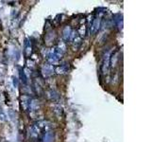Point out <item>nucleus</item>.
<instances>
[{
	"instance_id": "nucleus-1",
	"label": "nucleus",
	"mask_w": 151,
	"mask_h": 142,
	"mask_svg": "<svg viewBox=\"0 0 151 142\" xmlns=\"http://www.w3.org/2000/svg\"><path fill=\"white\" fill-rule=\"evenodd\" d=\"M54 66L50 64H45L42 66V73L45 77H49V76L53 75L54 73Z\"/></svg>"
},
{
	"instance_id": "nucleus-2",
	"label": "nucleus",
	"mask_w": 151,
	"mask_h": 142,
	"mask_svg": "<svg viewBox=\"0 0 151 142\" xmlns=\"http://www.w3.org/2000/svg\"><path fill=\"white\" fill-rule=\"evenodd\" d=\"M110 61H111V57H110V53L107 52L104 56V61H103V65H102V72L105 74L108 72L109 69V65H110Z\"/></svg>"
},
{
	"instance_id": "nucleus-3",
	"label": "nucleus",
	"mask_w": 151,
	"mask_h": 142,
	"mask_svg": "<svg viewBox=\"0 0 151 142\" xmlns=\"http://www.w3.org/2000/svg\"><path fill=\"white\" fill-rule=\"evenodd\" d=\"M100 22H101L100 18H96L93 21L92 25H91V28H90V32H91L92 34H94V33L98 30L99 27H100Z\"/></svg>"
},
{
	"instance_id": "nucleus-4",
	"label": "nucleus",
	"mask_w": 151,
	"mask_h": 142,
	"mask_svg": "<svg viewBox=\"0 0 151 142\" xmlns=\"http://www.w3.org/2000/svg\"><path fill=\"white\" fill-rule=\"evenodd\" d=\"M21 101H22L23 108L25 109V110H27V109L29 108V105H30V99L27 96H23L21 98Z\"/></svg>"
},
{
	"instance_id": "nucleus-5",
	"label": "nucleus",
	"mask_w": 151,
	"mask_h": 142,
	"mask_svg": "<svg viewBox=\"0 0 151 142\" xmlns=\"http://www.w3.org/2000/svg\"><path fill=\"white\" fill-rule=\"evenodd\" d=\"M72 32H73L72 30H71L69 27H66L63 30V38H64V40H66V41L70 40L71 35H72Z\"/></svg>"
},
{
	"instance_id": "nucleus-6",
	"label": "nucleus",
	"mask_w": 151,
	"mask_h": 142,
	"mask_svg": "<svg viewBox=\"0 0 151 142\" xmlns=\"http://www.w3.org/2000/svg\"><path fill=\"white\" fill-rule=\"evenodd\" d=\"M80 44H81V38L78 35H76L73 39V49H74V50L78 49Z\"/></svg>"
},
{
	"instance_id": "nucleus-7",
	"label": "nucleus",
	"mask_w": 151,
	"mask_h": 142,
	"mask_svg": "<svg viewBox=\"0 0 151 142\" xmlns=\"http://www.w3.org/2000/svg\"><path fill=\"white\" fill-rule=\"evenodd\" d=\"M56 49H57V51L59 52V53H60L61 55H63V53L66 51V45L64 44L63 42H60L58 46L56 47Z\"/></svg>"
},
{
	"instance_id": "nucleus-8",
	"label": "nucleus",
	"mask_w": 151,
	"mask_h": 142,
	"mask_svg": "<svg viewBox=\"0 0 151 142\" xmlns=\"http://www.w3.org/2000/svg\"><path fill=\"white\" fill-rule=\"evenodd\" d=\"M53 137V134L51 132H46L44 135V142H52Z\"/></svg>"
},
{
	"instance_id": "nucleus-9",
	"label": "nucleus",
	"mask_w": 151,
	"mask_h": 142,
	"mask_svg": "<svg viewBox=\"0 0 151 142\" xmlns=\"http://www.w3.org/2000/svg\"><path fill=\"white\" fill-rule=\"evenodd\" d=\"M78 33H79V37L82 38L85 36V33H86V30H85V26H81L78 30Z\"/></svg>"
},
{
	"instance_id": "nucleus-10",
	"label": "nucleus",
	"mask_w": 151,
	"mask_h": 142,
	"mask_svg": "<svg viewBox=\"0 0 151 142\" xmlns=\"http://www.w3.org/2000/svg\"><path fill=\"white\" fill-rule=\"evenodd\" d=\"M57 73L58 74H64L66 71H67V68L65 67V66H60V67H58L56 69Z\"/></svg>"
},
{
	"instance_id": "nucleus-11",
	"label": "nucleus",
	"mask_w": 151,
	"mask_h": 142,
	"mask_svg": "<svg viewBox=\"0 0 151 142\" xmlns=\"http://www.w3.org/2000/svg\"><path fill=\"white\" fill-rule=\"evenodd\" d=\"M30 52H31V46H27V55H29V54H30Z\"/></svg>"
},
{
	"instance_id": "nucleus-12",
	"label": "nucleus",
	"mask_w": 151,
	"mask_h": 142,
	"mask_svg": "<svg viewBox=\"0 0 151 142\" xmlns=\"http://www.w3.org/2000/svg\"><path fill=\"white\" fill-rule=\"evenodd\" d=\"M0 120H5V115H4V114L1 111H0Z\"/></svg>"
}]
</instances>
